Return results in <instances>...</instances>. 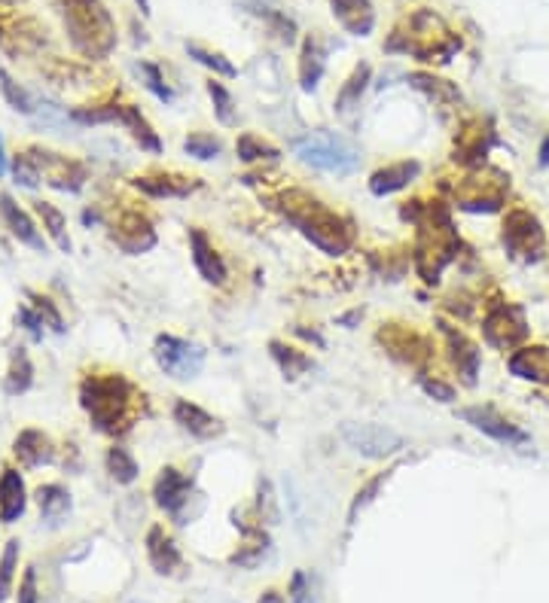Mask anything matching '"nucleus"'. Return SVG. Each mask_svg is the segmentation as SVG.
Listing matches in <instances>:
<instances>
[{"instance_id": "nucleus-46", "label": "nucleus", "mask_w": 549, "mask_h": 603, "mask_svg": "<svg viewBox=\"0 0 549 603\" xmlns=\"http://www.w3.org/2000/svg\"><path fill=\"white\" fill-rule=\"evenodd\" d=\"M537 165L540 168H549V131H546V137L540 141V150H537Z\"/></svg>"}, {"instance_id": "nucleus-41", "label": "nucleus", "mask_w": 549, "mask_h": 603, "mask_svg": "<svg viewBox=\"0 0 549 603\" xmlns=\"http://www.w3.org/2000/svg\"><path fill=\"white\" fill-rule=\"evenodd\" d=\"M31 302H34V314L43 320V327L65 332V320H61V314L56 311V305H52L49 299H43V296H37V293H31Z\"/></svg>"}, {"instance_id": "nucleus-5", "label": "nucleus", "mask_w": 549, "mask_h": 603, "mask_svg": "<svg viewBox=\"0 0 549 603\" xmlns=\"http://www.w3.org/2000/svg\"><path fill=\"white\" fill-rule=\"evenodd\" d=\"M339 436L351 451H357L366 460H385L394 457L397 451L406 448V439L397 430H391L385 424H370V421H345L339 427Z\"/></svg>"}, {"instance_id": "nucleus-10", "label": "nucleus", "mask_w": 549, "mask_h": 603, "mask_svg": "<svg viewBox=\"0 0 549 603\" xmlns=\"http://www.w3.org/2000/svg\"><path fill=\"white\" fill-rule=\"evenodd\" d=\"M189 494H193V478L183 476L180 469L165 467L162 473L156 476V485H153L156 506L165 509L168 515H174V518H178L183 506L189 503Z\"/></svg>"}, {"instance_id": "nucleus-8", "label": "nucleus", "mask_w": 549, "mask_h": 603, "mask_svg": "<svg viewBox=\"0 0 549 603\" xmlns=\"http://www.w3.org/2000/svg\"><path fill=\"white\" fill-rule=\"evenodd\" d=\"M153 357H156V366L174 381L196 378L205 366V347L198 342H189V338H178V336L156 338Z\"/></svg>"}, {"instance_id": "nucleus-50", "label": "nucleus", "mask_w": 549, "mask_h": 603, "mask_svg": "<svg viewBox=\"0 0 549 603\" xmlns=\"http://www.w3.org/2000/svg\"><path fill=\"white\" fill-rule=\"evenodd\" d=\"M0 4H19V0H0Z\"/></svg>"}, {"instance_id": "nucleus-9", "label": "nucleus", "mask_w": 549, "mask_h": 603, "mask_svg": "<svg viewBox=\"0 0 549 603\" xmlns=\"http://www.w3.org/2000/svg\"><path fill=\"white\" fill-rule=\"evenodd\" d=\"M458 417L464 424H470L473 430H479L488 439L501 442V445H528L531 436L522 430V427L510 424L507 417L501 412H494L492 406H470V408H461Z\"/></svg>"}, {"instance_id": "nucleus-11", "label": "nucleus", "mask_w": 549, "mask_h": 603, "mask_svg": "<svg viewBox=\"0 0 549 603\" xmlns=\"http://www.w3.org/2000/svg\"><path fill=\"white\" fill-rule=\"evenodd\" d=\"M189 256H193L196 272L202 275L205 284L223 286L226 277H229V268H226L223 256L217 253V247L208 241V235L202 229H189Z\"/></svg>"}, {"instance_id": "nucleus-4", "label": "nucleus", "mask_w": 549, "mask_h": 603, "mask_svg": "<svg viewBox=\"0 0 549 603\" xmlns=\"http://www.w3.org/2000/svg\"><path fill=\"white\" fill-rule=\"evenodd\" d=\"M293 153L302 165H311L315 171L336 174V177L354 174L357 165H361L357 146L345 141L342 135H336V131H318V135L302 137V141L293 144Z\"/></svg>"}, {"instance_id": "nucleus-23", "label": "nucleus", "mask_w": 549, "mask_h": 603, "mask_svg": "<svg viewBox=\"0 0 549 603\" xmlns=\"http://www.w3.org/2000/svg\"><path fill=\"white\" fill-rule=\"evenodd\" d=\"M15 457H19L25 467H43V463L52 460V442L43 436L40 430H25L19 439H15Z\"/></svg>"}, {"instance_id": "nucleus-6", "label": "nucleus", "mask_w": 549, "mask_h": 603, "mask_svg": "<svg viewBox=\"0 0 549 603\" xmlns=\"http://www.w3.org/2000/svg\"><path fill=\"white\" fill-rule=\"evenodd\" d=\"M503 247L513 259L522 262H537L546 250V232L540 220L525 207H516L503 216V232H501Z\"/></svg>"}, {"instance_id": "nucleus-20", "label": "nucleus", "mask_w": 549, "mask_h": 603, "mask_svg": "<svg viewBox=\"0 0 549 603\" xmlns=\"http://www.w3.org/2000/svg\"><path fill=\"white\" fill-rule=\"evenodd\" d=\"M0 216H4V223L10 226V232H13L22 244H28L31 250H46V241H43L40 232L34 229L31 216L25 214L10 196H4V192H0Z\"/></svg>"}, {"instance_id": "nucleus-37", "label": "nucleus", "mask_w": 549, "mask_h": 603, "mask_svg": "<svg viewBox=\"0 0 549 603\" xmlns=\"http://www.w3.org/2000/svg\"><path fill=\"white\" fill-rule=\"evenodd\" d=\"M31 387V363H28V354L15 351L13 354V369H10V381H6V390L10 393H25Z\"/></svg>"}, {"instance_id": "nucleus-26", "label": "nucleus", "mask_w": 549, "mask_h": 603, "mask_svg": "<svg viewBox=\"0 0 549 603\" xmlns=\"http://www.w3.org/2000/svg\"><path fill=\"white\" fill-rule=\"evenodd\" d=\"M113 241H117L126 253H144V250H150L153 244H156V235L150 229V223L135 220V223L122 226V232L113 235Z\"/></svg>"}, {"instance_id": "nucleus-30", "label": "nucleus", "mask_w": 549, "mask_h": 603, "mask_svg": "<svg viewBox=\"0 0 549 603\" xmlns=\"http://www.w3.org/2000/svg\"><path fill=\"white\" fill-rule=\"evenodd\" d=\"M37 216L43 220V229L49 232V238L56 241L65 253H71V238H67V232H65L67 229L65 214H61L58 207L46 205V201H37Z\"/></svg>"}, {"instance_id": "nucleus-40", "label": "nucleus", "mask_w": 549, "mask_h": 603, "mask_svg": "<svg viewBox=\"0 0 549 603\" xmlns=\"http://www.w3.org/2000/svg\"><path fill=\"white\" fill-rule=\"evenodd\" d=\"M141 74L147 76V89H150L162 104H171V101H174V92L168 89V85H165L162 74H159V67L150 65V61H144V65H141Z\"/></svg>"}, {"instance_id": "nucleus-28", "label": "nucleus", "mask_w": 549, "mask_h": 603, "mask_svg": "<svg viewBox=\"0 0 549 603\" xmlns=\"http://www.w3.org/2000/svg\"><path fill=\"white\" fill-rule=\"evenodd\" d=\"M269 351H272L278 369L284 372V378H290V381L300 378L302 372L311 369L309 357H305L302 351H293V347H287V345H281V342H269Z\"/></svg>"}, {"instance_id": "nucleus-29", "label": "nucleus", "mask_w": 549, "mask_h": 603, "mask_svg": "<svg viewBox=\"0 0 549 603\" xmlns=\"http://www.w3.org/2000/svg\"><path fill=\"white\" fill-rule=\"evenodd\" d=\"M37 503H40V515L46 521H58L61 515L71 509V494L61 485H43L37 491Z\"/></svg>"}, {"instance_id": "nucleus-47", "label": "nucleus", "mask_w": 549, "mask_h": 603, "mask_svg": "<svg viewBox=\"0 0 549 603\" xmlns=\"http://www.w3.org/2000/svg\"><path fill=\"white\" fill-rule=\"evenodd\" d=\"M259 603H284V600H281V594L278 591H266L263 598H259Z\"/></svg>"}, {"instance_id": "nucleus-44", "label": "nucleus", "mask_w": 549, "mask_h": 603, "mask_svg": "<svg viewBox=\"0 0 549 603\" xmlns=\"http://www.w3.org/2000/svg\"><path fill=\"white\" fill-rule=\"evenodd\" d=\"M19 603H37V573H34V567L25 570V579L19 585Z\"/></svg>"}, {"instance_id": "nucleus-17", "label": "nucleus", "mask_w": 549, "mask_h": 603, "mask_svg": "<svg viewBox=\"0 0 549 603\" xmlns=\"http://www.w3.org/2000/svg\"><path fill=\"white\" fill-rule=\"evenodd\" d=\"M379 342L388 347V354L400 357V360L418 366L422 360L431 357V345H427V338L415 336V332L409 329H397V327H388L379 332Z\"/></svg>"}, {"instance_id": "nucleus-27", "label": "nucleus", "mask_w": 549, "mask_h": 603, "mask_svg": "<svg viewBox=\"0 0 549 603\" xmlns=\"http://www.w3.org/2000/svg\"><path fill=\"white\" fill-rule=\"evenodd\" d=\"M235 153H239V159H241L244 165L278 162V159H281V153H278L272 144H266L263 137H257V135H241L239 144H235Z\"/></svg>"}, {"instance_id": "nucleus-32", "label": "nucleus", "mask_w": 549, "mask_h": 603, "mask_svg": "<svg viewBox=\"0 0 549 603\" xmlns=\"http://www.w3.org/2000/svg\"><path fill=\"white\" fill-rule=\"evenodd\" d=\"M135 186L153 198H183L196 189V186H189V183H178L171 177H137Z\"/></svg>"}, {"instance_id": "nucleus-18", "label": "nucleus", "mask_w": 549, "mask_h": 603, "mask_svg": "<svg viewBox=\"0 0 549 603\" xmlns=\"http://www.w3.org/2000/svg\"><path fill=\"white\" fill-rule=\"evenodd\" d=\"M370 80H372V67L366 65H357L354 71H351V76L342 83V89H339V95H336V113L342 119H351L357 110H361V98H363V92L370 89Z\"/></svg>"}, {"instance_id": "nucleus-12", "label": "nucleus", "mask_w": 549, "mask_h": 603, "mask_svg": "<svg viewBox=\"0 0 549 603\" xmlns=\"http://www.w3.org/2000/svg\"><path fill=\"white\" fill-rule=\"evenodd\" d=\"M507 369L513 378L531 384H549V347L546 345H522L507 357Z\"/></svg>"}, {"instance_id": "nucleus-42", "label": "nucleus", "mask_w": 549, "mask_h": 603, "mask_svg": "<svg viewBox=\"0 0 549 603\" xmlns=\"http://www.w3.org/2000/svg\"><path fill=\"white\" fill-rule=\"evenodd\" d=\"M418 384H422V390L427 393V397L431 399H437V402H455V387H452V384H446V381H440V378H431V375H422V378H418Z\"/></svg>"}, {"instance_id": "nucleus-49", "label": "nucleus", "mask_w": 549, "mask_h": 603, "mask_svg": "<svg viewBox=\"0 0 549 603\" xmlns=\"http://www.w3.org/2000/svg\"><path fill=\"white\" fill-rule=\"evenodd\" d=\"M135 4L141 6V13H144V15H150V4H147V0H135Z\"/></svg>"}, {"instance_id": "nucleus-1", "label": "nucleus", "mask_w": 549, "mask_h": 603, "mask_svg": "<svg viewBox=\"0 0 549 603\" xmlns=\"http://www.w3.org/2000/svg\"><path fill=\"white\" fill-rule=\"evenodd\" d=\"M281 211L302 232V238H309L327 256H342L351 247V226L342 223V216L333 214L330 207H324V201L305 196V192H287Z\"/></svg>"}, {"instance_id": "nucleus-25", "label": "nucleus", "mask_w": 549, "mask_h": 603, "mask_svg": "<svg viewBox=\"0 0 549 603\" xmlns=\"http://www.w3.org/2000/svg\"><path fill=\"white\" fill-rule=\"evenodd\" d=\"M187 55L193 58L196 65L208 67L214 76H226V80H235V76H239V67H235L223 52H211V49L198 46V43H187Z\"/></svg>"}, {"instance_id": "nucleus-19", "label": "nucleus", "mask_w": 549, "mask_h": 603, "mask_svg": "<svg viewBox=\"0 0 549 603\" xmlns=\"http://www.w3.org/2000/svg\"><path fill=\"white\" fill-rule=\"evenodd\" d=\"M327 71V52L318 37H305L300 52V85L302 92H315Z\"/></svg>"}, {"instance_id": "nucleus-36", "label": "nucleus", "mask_w": 549, "mask_h": 603, "mask_svg": "<svg viewBox=\"0 0 549 603\" xmlns=\"http://www.w3.org/2000/svg\"><path fill=\"white\" fill-rule=\"evenodd\" d=\"M391 478V473H379V476H372L370 482H366L361 491L354 494V500H351V509H348V524H354L357 521V512L361 509H366L372 500H376V494L381 491V485H385Z\"/></svg>"}, {"instance_id": "nucleus-48", "label": "nucleus", "mask_w": 549, "mask_h": 603, "mask_svg": "<svg viewBox=\"0 0 549 603\" xmlns=\"http://www.w3.org/2000/svg\"><path fill=\"white\" fill-rule=\"evenodd\" d=\"M6 174V162H4V144H0V177Z\"/></svg>"}, {"instance_id": "nucleus-34", "label": "nucleus", "mask_w": 549, "mask_h": 603, "mask_svg": "<svg viewBox=\"0 0 549 603\" xmlns=\"http://www.w3.org/2000/svg\"><path fill=\"white\" fill-rule=\"evenodd\" d=\"M107 469L119 485H132L137 478V460L126 448H119V445L107 451Z\"/></svg>"}, {"instance_id": "nucleus-33", "label": "nucleus", "mask_w": 549, "mask_h": 603, "mask_svg": "<svg viewBox=\"0 0 549 603\" xmlns=\"http://www.w3.org/2000/svg\"><path fill=\"white\" fill-rule=\"evenodd\" d=\"M183 153L193 156L198 162H211L223 153V144L217 141L214 135H205V131H193V135L183 141Z\"/></svg>"}, {"instance_id": "nucleus-15", "label": "nucleus", "mask_w": 549, "mask_h": 603, "mask_svg": "<svg viewBox=\"0 0 549 603\" xmlns=\"http://www.w3.org/2000/svg\"><path fill=\"white\" fill-rule=\"evenodd\" d=\"M440 327H442V332H446V338H449L452 363H455V369H458V378L464 381V387H476L479 366H483V351H479V347L470 342V338L461 336V332L446 327V323H440Z\"/></svg>"}, {"instance_id": "nucleus-2", "label": "nucleus", "mask_w": 549, "mask_h": 603, "mask_svg": "<svg viewBox=\"0 0 549 603\" xmlns=\"http://www.w3.org/2000/svg\"><path fill=\"white\" fill-rule=\"evenodd\" d=\"M65 4V28L74 49L86 58H104L117 46V25L101 0H61Z\"/></svg>"}, {"instance_id": "nucleus-14", "label": "nucleus", "mask_w": 549, "mask_h": 603, "mask_svg": "<svg viewBox=\"0 0 549 603\" xmlns=\"http://www.w3.org/2000/svg\"><path fill=\"white\" fill-rule=\"evenodd\" d=\"M174 421H178L189 436H196V439H202V442H211V439H217V436H223L220 417H214L211 412H205L202 406H196V402H189V399L174 402Z\"/></svg>"}, {"instance_id": "nucleus-21", "label": "nucleus", "mask_w": 549, "mask_h": 603, "mask_svg": "<svg viewBox=\"0 0 549 603\" xmlns=\"http://www.w3.org/2000/svg\"><path fill=\"white\" fill-rule=\"evenodd\" d=\"M147 555H150L153 570L162 576H168L180 567V548L174 546V539L162 528H150V533H147Z\"/></svg>"}, {"instance_id": "nucleus-7", "label": "nucleus", "mask_w": 549, "mask_h": 603, "mask_svg": "<svg viewBox=\"0 0 549 603\" xmlns=\"http://www.w3.org/2000/svg\"><path fill=\"white\" fill-rule=\"evenodd\" d=\"M483 336L485 342L498 351H516L528 338V317L522 305L513 302H494L488 305L483 317Z\"/></svg>"}, {"instance_id": "nucleus-38", "label": "nucleus", "mask_w": 549, "mask_h": 603, "mask_svg": "<svg viewBox=\"0 0 549 603\" xmlns=\"http://www.w3.org/2000/svg\"><path fill=\"white\" fill-rule=\"evenodd\" d=\"M15 564H19V539H10L4 548V558H0V600L10 594L13 576H15Z\"/></svg>"}, {"instance_id": "nucleus-43", "label": "nucleus", "mask_w": 549, "mask_h": 603, "mask_svg": "<svg viewBox=\"0 0 549 603\" xmlns=\"http://www.w3.org/2000/svg\"><path fill=\"white\" fill-rule=\"evenodd\" d=\"M13 171H15V180L22 183V186H28V189H34L37 186V180H40V171H37V165H34V159L28 153L25 156H15V162H13Z\"/></svg>"}, {"instance_id": "nucleus-35", "label": "nucleus", "mask_w": 549, "mask_h": 603, "mask_svg": "<svg viewBox=\"0 0 549 603\" xmlns=\"http://www.w3.org/2000/svg\"><path fill=\"white\" fill-rule=\"evenodd\" d=\"M208 95H211V104H214V116L220 126H235V101H232V92L226 89L223 83L217 80H208Z\"/></svg>"}, {"instance_id": "nucleus-45", "label": "nucleus", "mask_w": 549, "mask_h": 603, "mask_svg": "<svg viewBox=\"0 0 549 603\" xmlns=\"http://www.w3.org/2000/svg\"><path fill=\"white\" fill-rule=\"evenodd\" d=\"M290 603H309V579L302 570H296L290 579Z\"/></svg>"}, {"instance_id": "nucleus-22", "label": "nucleus", "mask_w": 549, "mask_h": 603, "mask_svg": "<svg viewBox=\"0 0 549 603\" xmlns=\"http://www.w3.org/2000/svg\"><path fill=\"white\" fill-rule=\"evenodd\" d=\"M25 512V482L15 469H4L0 476V518L6 524L19 521Z\"/></svg>"}, {"instance_id": "nucleus-16", "label": "nucleus", "mask_w": 549, "mask_h": 603, "mask_svg": "<svg viewBox=\"0 0 549 603\" xmlns=\"http://www.w3.org/2000/svg\"><path fill=\"white\" fill-rule=\"evenodd\" d=\"M418 174H422V162H415V159H403V162L385 165V168H379L370 177V192H372V196H379V198L394 196V192L406 189L409 183H415Z\"/></svg>"}, {"instance_id": "nucleus-39", "label": "nucleus", "mask_w": 549, "mask_h": 603, "mask_svg": "<svg viewBox=\"0 0 549 603\" xmlns=\"http://www.w3.org/2000/svg\"><path fill=\"white\" fill-rule=\"evenodd\" d=\"M0 89H4L6 101H10L15 110H22V113H34V101H31V95L25 92L19 83H13V80H10V74H6V71H0Z\"/></svg>"}, {"instance_id": "nucleus-13", "label": "nucleus", "mask_w": 549, "mask_h": 603, "mask_svg": "<svg viewBox=\"0 0 549 603\" xmlns=\"http://www.w3.org/2000/svg\"><path fill=\"white\" fill-rule=\"evenodd\" d=\"M330 13L351 37H370L376 28L372 0H330Z\"/></svg>"}, {"instance_id": "nucleus-31", "label": "nucleus", "mask_w": 549, "mask_h": 603, "mask_svg": "<svg viewBox=\"0 0 549 603\" xmlns=\"http://www.w3.org/2000/svg\"><path fill=\"white\" fill-rule=\"evenodd\" d=\"M409 83H412L418 92H424L427 98H433V101H440V104L461 98V92L455 89V85H452L449 80H440V76H433V74H412V76H409Z\"/></svg>"}, {"instance_id": "nucleus-3", "label": "nucleus", "mask_w": 549, "mask_h": 603, "mask_svg": "<svg viewBox=\"0 0 549 603\" xmlns=\"http://www.w3.org/2000/svg\"><path fill=\"white\" fill-rule=\"evenodd\" d=\"M80 397H83V408L89 412L92 424L101 433H117L132 417L135 393L132 384L122 378V375H104V378L95 375V378H86Z\"/></svg>"}, {"instance_id": "nucleus-24", "label": "nucleus", "mask_w": 549, "mask_h": 603, "mask_svg": "<svg viewBox=\"0 0 549 603\" xmlns=\"http://www.w3.org/2000/svg\"><path fill=\"white\" fill-rule=\"evenodd\" d=\"M119 122L135 135V141L141 144V150L150 153H162V141L156 137V131L150 128V122L141 116V110L132 107V104H119Z\"/></svg>"}]
</instances>
